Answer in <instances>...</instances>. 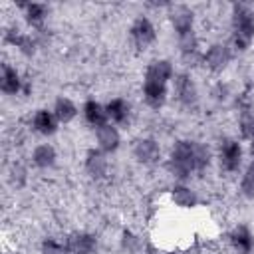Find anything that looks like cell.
Returning <instances> with one entry per match:
<instances>
[{"label":"cell","mask_w":254,"mask_h":254,"mask_svg":"<svg viewBox=\"0 0 254 254\" xmlns=\"http://www.w3.org/2000/svg\"><path fill=\"white\" fill-rule=\"evenodd\" d=\"M167 167L179 183H187V179H190V175L196 173V141H177L169 151Z\"/></svg>","instance_id":"obj_1"},{"label":"cell","mask_w":254,"mask_h":254,"mask_svg":"<svg viewBox=\"0 0 254 254\" xmlns=\"http://www.w3.org/2000/svg\"><path fill=\"white\" fill-rule=\"evenodd\" d=\"M232 34L230 48L232 52H246L254 40V10L248 4H234L230 14Z\"/></svg>","instance_id":"obj_2"},{"label":"cell","mask_w":254,"mask_h":254,"mask_svg":"<svg viewBox=\"0 0 254 254\" xmlns=\"http://www.w3.org/2000/svg\"><path fill=\"white\" fill-rule=\"evenodd\" d=\"M244 149L236 139H222L218 145V163L226 173H238L242 169Z\"/></svg>","instance_id":"obj_3"},{"label":"cell","mask_w":254,"mask_h":254,"mask_svg":"<svg viewBox=\"0 0 254 254\" xmlns=\"http://www.w3.org/2000/svg\"><path fill=\"white\" fill-rule=\"evenodd\" d=\"M232 48L230 44H222V42H216V44H210L204 52H202V64L214 71V73H220L228 67L230 60H232Z\"/></svg>","instance_id":"obj_4"},{"label":"cell","mask_w":254,"mask_h":254,"mask_svg":"<svg viewBox=\"0 0 254 254\" xmlns=\"http://www.w3.org/2000/svg\"><path fill=\"white\" fill-rule=\"evenodd\" d=\"M129 38H131V42H133V46L141 52H145L149 46H153L155 44V40H157V30H155V26H153V22L147 18V16H139V18H135V22L131 24V28H129Z\"/></svg>","instance_id":"obj_5"},{"label":"cell","mask_w":254,"mask_h":254,"mask_svg":"<svg viewBox=\"0 0 254 254\" xmlns=\"http://www.w3.org/2000/svg\"><path fill=\"white\" fill-rule=\"evenodd\" d=\"M169 22H171L173 30L177 32V38L194 34V14L185 4H175L169 8Z\"/></svg>","instance_id":"obj_6"},{"label":"cell","mask_w":254,"mask_h":254,"mask_svg":"<svg viewBox=\"0 0 254 254\" xmlns=\"http://www.w3.org/2000/svg\"><path fill=\"white\" fill-rule=\"evenodd\" d=\"M173 89H175V95H177L181 105H185L189 109L196 105L198 89H196V85H194V81L189 73H177L173 77Z\"/></svg>","instance_id":"obj_7"},{"label":"cell","mask_w":254,"mask_h":254,"mask_svg":"<svg viewBox=\"0 0 254 254\" xmlns=\"http://www.w3.org/2000/svg\"><path fill=\"white\" fill-rule=\"evenodd\" d=\"M119 145H121V133H119L117 125L105 123L95 129V147L99 151H103L105 155H111L119 149Z\"/></svg>","instance_id":"obj_8"},{"label":"cell","mask_w":254,"mask_h":254,"mask_svg":"<svg viewBox=\"0 0 254 254\" xmlns=\"http://www.w3.org/2000/svg\"><path fill=\"white\" fill-rule=\"evenodd\" d=\"M133 157L141 165H155L161 159V147L153 137H141L133 145Z\"/></svg>","instance_id":"obj_9"},{"label":"cell","mask_w":254,"mask_h":254,"mask_svg":"<svg viewBox=\"0 0 254 254\" xmlns=\"http://www.w3.org/2000/svg\"><path fill=\"white\" fill-rule=\"evenodd\" d=\"M167 97H169V85L167 83L143 77V99H145V103L149 107H153V109L163 107Z\"/></svg>","instance_id":"obj_10"},{"label":"cell","mask_w":254,"mask_h":254,"mask_svg":"<svg viewBox=\"0 0 254 254\" xmlns=\"http://www.w3.org/2000/svg\"><path fill=\"white\" fill-rule=\"evenodd\" d=\"M83 165H85L87 175H89L91 179H95V181L105 179V175H107V171H109L107 155H105L103 151H99L97 147H93V149H89V151L85 153V161H83Z\"/></svg>","instance_id":"obj_11"},{"label":"cell","mask_w":254,"mask_h":254,"mask_svg":"<svg viewBox=\"0 0 254 254\" xmlns=\"http://www.w3.org/2000/svg\"><path fill=\"white\" fill-rule=\"evenodd\" d=\"M69 254H95L97 250V238L91 232H73L65 240Z\"/></svg>","instance_id":"obj_12"},{"label":"cell","mask_w":254,"mask_h":254,"mask_svg":"<svg viewBox=\"0 0 254 254\" xmlns=\"http://www.w3.org/2000/svg\"><path fill=\"white\" fill-rule=\"evenodd\" d=\"M6 44H10L12 48H16L18 52H22L24 56H34L36 54V48H38V42L32 34H26V32H20L18 28H12L6 32Z\"/></svg>","instance_id":"obj_13"},{"label":"cell","mask_w":254,"mask_h":254,"mask_svg":"<svg viewBox=\"0 0 254 254\" xmlns=\"http://www.w3.org/2000/svg\"><path fill=\"white\" fill-rule=\"evenodd\" d=\"M228 242H230V246L234 248L236 254H250L252 248H254V236H252L250 228L244 226V224H238L230 230Z\"/></svg>","instance_id":"obj_14"},{"label":"cell","mask_w":254,"mask_h":254,"mask_svg":"<svg viewBox=\"0 0 254 254\" xmlns=\"http://www.w3.org/2000/svg\"><path fill=\"white\" fill-rule=\"evenodd\" d=\"M179 48H181V60L185 65H196L202 64V52L198 46V40L194 34H189L185 38H179Z\"/></svg>","instance_id":"obj_15"},{"label":"cell","mask_w":254,"mask_h":254,"mask_svg":"<svg viewBox=\"0 0 254 254\" xmlns=\"http://www.w3.org/2000/svg\"><path fill=\"white\" fill-rule=\"evenodd\" d=\"M24 87V79L20 75V71L16 67H12L10 64L2 65L0 71V89L4 95H18Z\"/></svg>","instance_id":"obj_16"},{"label":"cell","mask_w":254,"mask_h":254,"mask_svg":"<svg viewBox=\"0 0 254 254\" xmlns=\"http://www.w3.org/2000/svg\"><path fill=\"white\" fill-rule=\"evenodd\" d=\"M58 125H60V121L56 119L52 109H38L32 117V129L44 137L54 135L58 131Z\"/></svg>","instance_id":"obj_17"},{"label":"cell","mask_w":254,"mask_h":254,"mask_svg":"<svg viewBox=\"0 0 254 254\" xmlns=\"http://www.w3.org/2000/svg\"><path fill=\"white\" fill-rule=\"evenodd\" d=\"M175 67L169 60H153L147 69H145V79H153V81H161V83H167L173 81L175 77Z\"/></svg>","instance_id":"obj_18"},{"label":"cell","mask_w":254,"mask_h":254,"mask_svg":"<svg viewBox=\"0 0 254 254\" xmlns=\"http://www.w3.org/2000/svg\"><path fill=\"white\" fill-rule=\"evenodd\" d=\"M81 115H83V119H85L93 129H97V127H101V125H105V123H109L105 105L99 103V101H95V99H87V101L83 103Z\"/></svg>","instance_id":"obj_19"},{"label":"cell","mask_w":254,"mask_h":254,"mask_svg":"<svg viewBox=\"0 0 254 254\" xmlns=\"http://www.w3.org/2000/svg\"><path fill=\"white\" fill-rule=\"evenodd\" d=\"M105 109H107V117H109V123L113 125H125L129 121V115H131V105L123 99V97H113L105 103Z\"/></svg>","instance_id":"obj_20"},{"label":"cell","mask_w":254,"mask_h":254,"mask_svg":"<svg viewBox=\"0 0 254 254\" xmlns=\"http://www.w3.org/2000/svg\"><path fill=\"white\" fill-rule=\"evenodd\" d=\"M22 10H24V20L28 22V26L30 28H36V30H40L46 24L48 12H50V8L46 4H40V2L22 4Z\"/></svg>","instance_id":"obj_21"},{"label":"cell","mask_w":254,"mask_h":254,"mask_svg":"<svg viewBox=\"0 0 254 254\" xmlns=\"http://www.w3.org/2000/svg\"><path fill=\"white\" fill-rule=\"evenodd\" d=\"M171 198L179 208H192L198 204V194L187 183H177L171 189Z\"/></svg>","instance_id":"obj_22"},{"label":"cell","mask_w":254,"mask_h":254,"mask_svg":"<svg viewBox=\"0 0 254 254\" xmlns=\"http://www.w3.org/2000/svg\"><path fill=\"white\" fill-rule=\"evenodd\" d=\"M52 111H54L56 119H58L60 123H64V125L71 123V121L77 117V113H79L77 105H75V103H73L69 97H65V95H60V97L54 101Z\"/></svg>","instance_id":"obj_23"},{"label":"cell","mask_w":254,"mask_h":254,"mask_svg":"<svg viewBox=\"0 0 254 254\" xmlns=\"http://www.w3.org/2000/svg\"><path fill=\"white\" fill-rule=\"evenodd\" d=\"M56 159H58V153L50 143H40L32 151V163L38 169H52L56 165Z\"/></svg>","instance_id":"obj_24"},{"label":"cell","mask_w":254,"mask_h":254,"mask_svg":"<svg viewBox=\"0 0 254 254\" xmlns=\"http://www.w3.org/2000/svg\"><path fill=\"white\" fill-rule=\"evenodd\" d=\"M238 131H240V137L244 141H254V111L250 109H244L240 113V119H238Z\"/></svg>","instance_id":"obj_25"},{"label":"cell","mask_w":254,"mask_h":254,"mask_svg":"<svg viewBox=\"0 0 254 254\" xmlns=\"http://www.w3.org/2000/svg\"><path fill=\"white\" fill-rule=\"evenodd\" d=\"M240 194L246 198H254V163L250 161L240 177Z\"/></svg>","instance_id":"obj_26"},{"label":"cell","mask_w":254,"mask_h":254,"mask_svg":"<svg viewBox=\"0 0 254 254\" xmlns=\"http://www.w3.org/2000/svg\"><path fill=\"white\" fill-rule=\"evenodd\" d=\"M210 161H212V151L204 143L196 141V173H204L208 169Z\"/></svg>","instance_id":"obj_27"},{"label":"cell","mask_w":254,"mask_h":254,"mask_svg":"<svg viewBox=\"0 0 254 254\" xmlns=\"http://www.w3.org/2000/svg\"><path fill=\"white\" fill-rule=\"evenodd\" d=\"M121 246H123V250H125L127 254H137V252L141 250V240H139V236H135L133 232L125 230V232H123V238H121Z\"/></svg>","instance_id":"obj_28"},{"label":"cell","mask_w":254,"mask_h":254,"mask_svg":"<svg viewBox=\"0 0 254 254\" xmlns=\"http://www.w3.org/2000/svg\"><path fill=\"white\" fill-rule=\"evenodd\" d=\"M42 254H69L67 244H62L56 238H46L42 242Z\"/></svg>","instance_id":"obj_29"},{"label":"cell","mask_w":254,"mask_h":254,"mask_svg":"<svg viewBox=\"0 0 254 254\" xmlns=\"http://www.w3.org/2000/svg\"><path fill=\"white\" fill-rule=\"evenodd\" d=\"M26 169L22 167V165H14L12 169H10V181H12V185L14 187H22L24 183H26Z\"/></svg>","instance_id":"obj_30"},{"label":"cell","mask_w":254,"mask_h":254,"mask_svg":"<svg viewBox=\"0 0 254 254\" xmlns=\"http://www.w3.org/2000/svg\"><path fill=\"white\" fill-rule=\"evenodd\" d=\"M248 153H250V161L254 163V141H250V149H248Z\"/></svg>","instance_id":"obj_31"},{"label":"cell","mask_w":254,"mask_h":254,"mask_svg":"<svg viewBox=\"0 0 254 254\" xmlns=\"http://www.w3.org/2000/svg\"><path fill=\"white\" fill-rule=\"evenodd\" d=\"M169 254H175V252H169Z\"/></svg>","instance_id":"obj_32"}]
</instances>
